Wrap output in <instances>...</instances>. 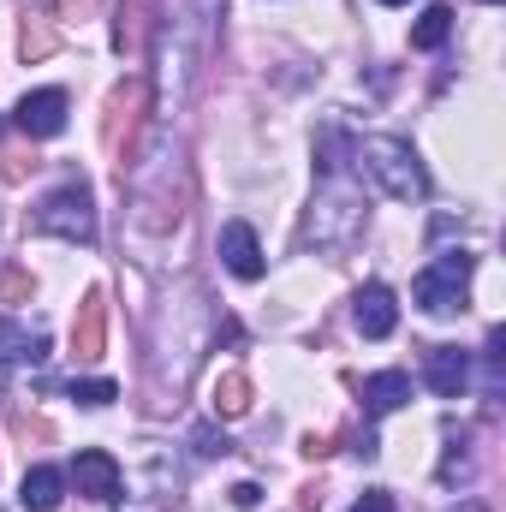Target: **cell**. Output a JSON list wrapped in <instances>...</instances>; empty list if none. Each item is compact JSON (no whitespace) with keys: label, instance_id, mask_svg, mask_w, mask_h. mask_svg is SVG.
I'll return each instance as SVG.
<instances>
[{"label":"cell","instance_id":"1","mask_svg":"<svg viewBox=\"0 0 506 512\" xmlns=\"http://www.w3.org/2000/svg\"><path fill=\"white\" fill-rule=\"evenodd\" d=\"M364 191L358 179H346V167H328L322 173V191H316V209H310V227H304V245L316 251H346L358 233H364Z\"/></svg>","mask_w":506,"mask_h":512},{"label":"cell","instance_id":"2","mask_svg":"<svg viewBox=\"0 0 506 512\" xmlns=\"http://www.w3.org/2000/svg\"><path fill=\"white\" fill-rule=\"evenodd\" d=\"M352 161H358V173L376 185L381 197H393V203H423L429 197V173L417 167L411 143H399V137H364V143H352Z\"/></svg>","mask_w":506,"mask_h":512},{"label":"cell","instance_id":"3","mask_svg":"<svg viewBox=\"0 0 506 512\" xmlns=\"http://www.w3.org/2000/svg\"><path fill=\"white\" fill-rule=\"evenodd\" d=\"M30 227L48 233V239H66V245H96V197H90V185H84V179L54 185V191L36 203Z\"/></svg>","mask_w":506,"mask_h":512},{"label":"cell","instance_id":"4","mask_svg":"<svg viewBox=\"0 0 506 512\" xmlns=\"http://www.w3.org/2000/svg\"><path fill=\"white\" fill-rule=\"evenodd\" d=\"M471 251H441L423 274H417V286H411V298H417V310H429V316H453V310H465V286H471Z\"/></svg>","mask_w":506,"mask_h":512},{"label":"cell","instance_id":"5","mask_svg":"<svg viewBox=\"0 0 506 512\" xmlns=\"http://www.w3.org/2000/svg\"><path fill=\"white\" fill-rule=\"evenodd\" d=\"M42 358H48V334H42V328H30V322L0 316V382H6V370L42 364Z\"/></svg>","mask_w":506,"mask_h":512},{"label":"cell","instance_id":"6","mask_svg":"<svg viewBox=\"0 0 506 512\" xmlns=\"http://www.w3.org/2000/svg\"><path fill=\"white\" fill-rule=\"evenodd\" d=\"M18 131L30 137H60L66 131V90H30L18 102Z\"/></svg>","mask_w":506,"mask_h":512},{"label":"cell","instance_id":"7","mask_svg":"<svg viewBox=\"0 0 506 512\" xmlns=\"http://www.w3.org/2000/svg\"><path fill=\"white\" fill-rule=\"evenodd\" d=\"M352 322H358L364 340H387V334L399 328V304H393V292H387V286H364V292L352 298Z\"/></svg>","mask_w":506,"mask_h":512},{"label":"cell","instance_id":"8","mask_svg":"<svg viewBox=\"0 0 506 512\" xmlns=\"http://www.w3.org/2000/svg\"><path fill=\"white\" fill-rule=\"evenodd\" d=\"M72 477H78V495H90V501H114L120 495V465L102 447H84L78 465H72Z\"/></svg>","mask_w":506,"mask_h":512},{"label":"cell","instance_id":"9","mask_svg":"<svg viewBox=\"0 0 506 512\" xmlns=\"http://www.w3.org/2000/svg\"><path fill=\"white\" fill-rule=\"evenodd\" d=\"M423 382L435 387L441 399H459V393L471 387V352H459V346H435L429 364H423Z\"/></svg>","mask_w":506,"mask_h":512},{"label":"cell","instance_id":"10","mask_svg":"<svg viewBox=\"0 0 506 512\" xmlns=\"http://www.w3.org/2000/svg\"><path fill=\"white\" fill-rule=\"evenodd\" d=\"M221 262H227V274H239V280H262V245H256V233L245 221H227L221 227Z\"/></svg>","mask_w":506,"mask_h":512},{"label":"cell","instance_id":"11","mask_svg":"<svg viewBox=\"0 0 506 512\" xmlns=\"http://www.w3.org/2000/svg\"><path fill=\"white\" fill-rule=\"evenodd\" d=\"M60 495H66V471L60 465H30L24 471V512H54L60 507Z\"/></svg>","mask_w":506,"mask_h":512},{"label":"cell","instance_id":"12","mask_svg":"<svg viewBox=\"0 0 506 512\" xmlns=\"http://www.w3.org/2000/svg\"><path fill=\"white\" fill-rule=\"evenodd\" d=\"M405 399H411V376H405V370H381V376H370V382H364V411H370V417L399 411Z\"/></svg>","mask_w":506,"mask_h":512},{"label":"cell","instance_id":"13","mask_svg":"<svg viewBox=\"0 0 506 512\" xmlns=\"http://www.w3.org/2000/svg\"><path fill=\"white\" fill-rule=\"evenodd\" d=\"M453 36V6H423V18H417V30H411V48H441Z\"/></svg>","mask_w":506,"mask_h":512},{"label":"cell","instance_id":"14","mask_svg":"<svg viewBox=\"0 0 506 512\" xmlns=\"http://www.w3.org/2000/svg\"><path fill=\"white\" fill-rule=\"evenodd\" d=\"M102 304H108L102 292H90V298H84V328H78V352H84V358H96V352H102Z\"/></svg>","mask_w":506,"mask_h":512},{"label":"cell","instance_id":"15","mask_svg":"<svg viewBox=\"0 0 506 512\" xmlns=\"http://www.w3.org/2000/svg\"><path fill=\"white\" fill-rule=\"evenodd\" d=\"M245 405H251V387H245V376H221V382H215V411H221V417H239Z\"/></svg>","mask_w":506,"mask_h":512},{"label":"cell","instance_id":"16","mask_svg":"<svg viewBox=\"0 0 506 512\" xmlns=\"http://www.w3.org/2000/svg\"><path fill=\"white\" fill-rule=\"evenodd\" d=\"M483 364H489V382H483V387H489V393H501V382H506V376H501V364H506V328H489Z\"/></svg>","mask_w":506,"mask_h":512},{"label":"cell","instance_id":"17","mask_svg":"<svg viewBox=\"0 0 506 512\" xmlns=\"http://www.w3.org/2000/svg\"><path fill=\"white\" fill-rule=\"evenodd\" d=\"M114 393H120V387L108 382V376H96V382H72V399H78V405H108Z\"/></svg>","mask_w":506,"mask_h":512},{"label":"cell","instance_id":"18","mask_svg":"<svg viewBox=\"0 0 506 512\" xmlns=\"http://www.w3.org/2000/svg\"><path fill=\"white\" fill-rule=\"evenodd\" d=\"M191 441H197V453H203V459H215V453H227V447H233V441H227V435H215L209 423H203V429H197Z\"/></svg>","mask_w":506,"mask_h":512},{"label":"cell","instance_id":"19","mask_svg":"<svg viewBox=\"0 0 506 512\" xmlns=\"http://www.w3.org/2000/svg\"><path fill=\"white\" fill-rule=\"evenodd\" d=\"M352 512H393V495H381V489H370V495H364V501H358Z\"/></svg>","mask_w":506,"mask_h":512},{"label":"cell","instance_id":"20","mask_svg":"<svg viewBox=\"0 0 506 512\" xmlns=\"http://www.w3.org/2000/svg\"><path fill=\"white\" fill-rule=\"evenodd\" d=\"M137 6H143V0H131V12H137ZM120 18H126V12H120ZM120 48H137V18L120 24Z\"/></svg>","mask_w":506,"mask_h":512},{"label":"cell","instance_id":"21","mask_svg":"<svg viewBox=\"0 0 506 512\" xmlns=\"http://www.w3.org/2000/svg\"><path fill=\"white\" fill-rule=\"evenodd\" d=\"M381 6H405V0H381Z\"/></svg>","mask_w":506,"mask_h":512},{"label":"cell","instance_id":"22","mask_svg":"<svg viewBox=\"0 0 506 512\" xmlns=\"http://www.w3.org/2000/svg\"><path fill=\"white\" fill-rule=\"evenodd\" d=\"M489 6H495V0H489Z\"/></svg>","mask_w":506,"mask_h":512},{"label":"cell","instance_id":"23","mask_svg":"<svg viewBox=\"0 0 506 512\" xmlns=\"http://www.w3.org/2000/svg\"><path fill=\"white\" fill-rule=\"evenodd\" d=\"M471 512H477V507H471Z\"/></svg>","mask_w":506,"mask_h":512}]
</instances>
